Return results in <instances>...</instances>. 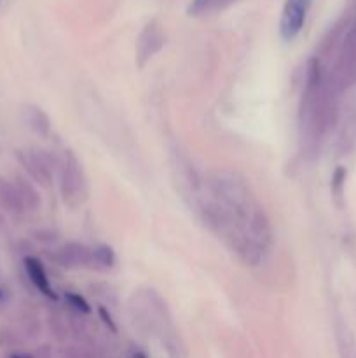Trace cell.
Here are the masks:
<instances>
[{"label":"cell","instance_id":"cell-1","mask_svg":"<svg viewBox=\"0 0 356 358\" xmlns=\"http://www.w3.org/2000/svg\"><path fill=\"white\" fill-rule=\"evenodd\" d=\"M311 6L313 0H286L279 21V31L285 41H293L302 31Z\"/></svg>","mask_w":356,"mask_h":358},{"label":"cell","instance_id":"cell-2","mask_svg":"<svg viewBox=\"0 0 356 358\" xmlns=\"http://www.w3.org/2000/svg\"><path fill=\"white\" fill-rule=\"evenodd\" d=\"M24 269H27L28 278H30V282L34 283L35 289H37L38 292L44 294V296L54 299L56 296L54 292H52L51 283H49V278H47V273H45L42 262L35 257H27L24 259Z\"/></svg>","mask_w":356,"mask_h":358},{"label":"cell","instance_id":"cell-3","mask_svg":"<svg viewBox=\"0 0 356 358\" xmlns=\"http://www.w3.org/2000/svg\"><path fill=\"white\" fill-rule=\"evenodd\" d=\"M232 2H236V0H192L187 13L195 17L206 16V14H212V13H216V10L225 9V7H229Z\"/></svg>","mask_w":356,"mask_h":358},{"label":"cell","instance_id":"cell-4","mask_svg":"<svg viewBox=\"0 0 356 358\" xmlns=\"http://www.w3.org/2000/svg\"><path fill=\"white\" fill-rule=\"evenodd\" d=\"M0 199L10 210H17L23 206V199H21V194L16 185L9 184L6 180H0Z\"/></svg>","mask_w":356,"mask_h":358},{"label":"cell","instance_id":"cell-5","mask_svg":"<svg viewBox=\"0 0 356 358\" xmlns=\"http://www.w3.org/2000/svg\"><path fill=\"white\" fill-rule=\"evenodd\" d=\"M28 114H30V117H28V122H30V124L34 126L37 131H40V133L47 131L49 121H47V117L42 114L40 108H30V112H28Z\"/></svg>","mask_w":356,"mask_h":358},{"label":"cell","instance_id":"cell-6","mask_svg":"<svg viewBox=\"0 0 356 358\" xmlns=\"http://www.w3.org/2000/svg\"><path fill=\"white\" fill-rule=\"evenodd\" d=\"M93 259L96 264L101 266H112L114 264V252L108 247H100L93 250Z\"/></svg>","mask_w":356,"mask_h":358},{"label":"cell","instance_id":"cell-7","mask_svg":"<svg viewBox=\"0 0 356 358\" xmlns=\"http://www.w3.org/2000/svg\"><path fill=\"white\" fill-rule=\"evenodd\" d=\"M66 299L70 301V304H72L75 310L82 311V313H89V306H87V303L80 296H77V294H68V296H66Z\"/></svg>","mask_w":356,"mask_h":358}]
</instances>
